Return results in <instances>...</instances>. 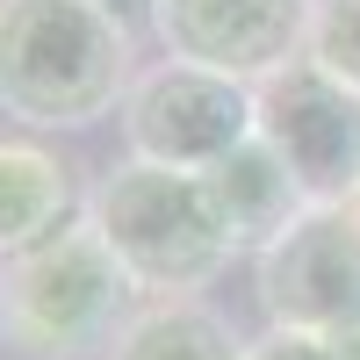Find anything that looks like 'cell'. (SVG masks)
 Listing matches in <instances>:
<instances>
[{"mask_svg": "<svg viewBox=\"0 0 360 360\" xmlns=\"http://www.w3.org/2000/svg\"><path fill=\"white\" fill-rule=\"evenodd\" d=\"M245 360H332V339H310V332H274V324H266L259 339H245Z\"/></svg>", "mask_w": 360, "mask_h": 360, "instance_id": "obj_12", "label": "cell"}, {"mask_svg": "<svg viewBox=\"0 0 360 360\" xmlns=\"http://www.w3.org/2000/svg\"><path fill=\"white\" fill-rule=\"evenodd\" d=\"M152 37L166 58L259 86L303 58L310 0H152Z\"/></svg>", "mask_w": 360, "mask_h": 360, "instance_id": "obj_7", "label": "cell"}, {"mask_svg": "<svg viewBox=\"0 0 360 360\" xmlns=\"http://www.w3.org/2000/svg\"><path fill=\"white\" fill-rule=\"evenodd\" d=\"M202 188H209V202H217V224H224V238H231V252H266V245H274V238L310 209V195L295 188V173L281 166V152H274L266 137L238 144L224 166H209Z\"/></svg>", "mask_w": 360, "mask_h": 360, "instance_id": "obj_9", "label": "cell"}, {"mask_svg": "<svg viewBox=\"0 0 360 360\" xmlns=\"http://www.w3.org/2000/svg\"><path fill=\"white\" fill-rule=\"evenodd\" d=\"M130 317H137V288L115 266V252L101 245L94 217H79L51 245L0 266V332L22 353L86 360V353L123 339Z\"/></svg>", "mask_w": 360, "mask_h": 360, "instance_id": "obj_3", "label": "cell"}, {"mask_svg": "<svg viewBox=\"0 0 360 360\" xmlns=\"http://www.w3.org/2000/svg\"><path fill=\"white\" fill-rule=\"evenodd\" d=\"M303 58H317L332 79H346L360 94V0H310Z\"/></svg>", "mask_w": 360, "mask_h": 360, "instance_id": "obj_11", "label": "cell"}, {"mask_svg": "<svg viewBox=\"0 0 360 360\" xmlns=\"http://www.w3.org/2000/svg\"><path fill=\"white\" fill-rule=\"evenodd\" d=\"M86 217L72 166L37 137H0V266L51 245Z\"/></svg>", "mask_w": 360, "mask_h": 360, "instance_id": "obj_8", "label": "cell"}, {"mask_svg": "<svg viewBox=\"0 0 360 360\" xmlns=\"http://www.w3.org/2000/svg\"><path fill=\"white\" fill-rule=\"evenodd\" d=\"M101 8L123 22V29H137V22H152V0H101Z\"/></svg>", "mask_w": 360, "mask_h": 360, "instance_id": "obj_13", "label": "cell"}, {"mask_svg": "<svg viewBox=\"0 0 360 360\" xmlns=\"http://www.w3.org/2000/svg\"><path fill=\"white\" fill-rule=\"evenodd\" d=\"M332 360H360V324H353V332H339V339H332Z\"/></svg>", "mask_w": 360, "mask_h": 360, "instance_id": "obj_14", "label": "cell"}, {"mask_svg": "<svg viewBox=\"0 0 360 360\" xmlns=\"http://www.w3.org/2000/svg\"><path fill=\"white\" fill-rule=\"evenodd\" d=\"M137 29L101 0H0V115L29 130H86L123 108Z\"/></svg>", "mask_w": 360, "mask_h": 360, "instance_id": "obj_1", "label": "cell"}, {"mask_svg": "<svg viewBox=\"0 0 360 360\" xmlns=\"http://www.w3.org/2000/svg\"><path fill=\"white\" fill-rule=\"evenodd\" d=\"M259 137L281 152L310 209H353L360 195V94L317 58H295L259 79Z\"/></svg>", "mask_w": 360, "mask_h": 360, "instance_id": "obj_5", "label": "cell"}, {"mask_svg": "<svg viewBox=\"0 0 360 360\" xmlns=\"http://www.w3.org/2000/svg\"><path fill=\"white\" fill-rule=\"evenodd\" d=\"M108 360H245V339L209 303H137Z\"/></svg>", "mask_w": 360, "mask_h": 360, "instance_id": "obj_10", "label": "cell"}, {"mask_svg": "<svg viewBox=\"0 0 360 360\" xmlns=\"http://www.w3.org/2000/svg\"><path fill=\"white\" fill-rule=\"evenodd\" d=\"M259 310L274 332L339 339L360 324V217L353 209H303L259 252Z\"/></svg>", "mask_w": 360, "mask_h": 360, "instance_id": "obj_6", "label": "cell"}, {"mask_svg": "<svg viewBox=\"0 0 360 360\" xmlns=\"http://www.w3.org/2000/svg\"><path fill=\"white\" fill-rule=\"evenodd\" d=\"M86 217L144 303H195V288H209L231 266V238L217 224L202 173L144 166L123 152L94 180Z\"/></svg>", "mask_w": 360, "mask_h": 360, "instance_id": "obj_2", "label": "cell"}, {"mask_svg": "<svg viewBox=\"0 0 360 360\" xmlns=\"http://www.w3.org/2000/svg\"><path fill=\"white\" fill-rule=\"evenodd\" d=\"M123 144L144 166H173V173H209L224 166L238 144L259 137V86L188 65V58H159L144 65L123 94Z\"/></svg>", "mask_w": 360, "mask_h": 360, "instance_id": "obj_4", "label": "cell"}, {"mask_svg": "<svg viewBox=\"0 0 360 360\" xmlns=\"http://www.w3.org/2000/svg\"><path fill=\"white\" fill-rule=\"evenodd\" d=\"M353 217H360V195H353Z\"/></svg>", "mask_w": 360, "mask_h": 360, "instance_id": "obj_15", "label": "cell"}]
</instances>
